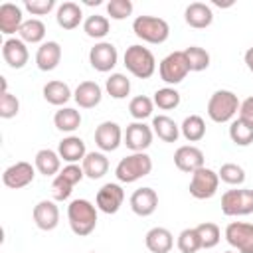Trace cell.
<instances>
[{"label": "cell", "instance_id": "1", "mask_svg": "<svg viewBox=\"0 0 253 253\" xmlns=\"http://www.w3.org/2000/svg\"><path fill=\"white\" fill-rule=\"evenodd\" d=\"M67 221L75 235L85 237L95 231L97 227V206H93L89 200H73L67 206Z\"/></svg>", "mask_w": 253, "mask_h": 253}, {"label": "cell", "instance_id": "2", "mask_svg": "<svg viewBox=\"0 0 253 253\" xmlns=\"http://www.w3.org/2000/svg\"><path fill=\"white\" fill-rule=\"evenodd\" d=\"M152 172V158L146 152H132L119 160L115 176L123 184H132Z\"/></svg>", "mask_w": 253, "mask_h": 253}, {"label": "cell", "instance_id": "3", "mask_svg": "<svg viewBox=\"0 0 253 253\" xmlns=\"http://www.w3.org/2000/svg\"><path fill=\"white\" fill-rule=\"evenodd\" d=\"M123 61H125V67L128 73H132L134 77L138 79H148L154 75L156 71V59H154V53L140 45V43H134V45H128L125 55H123Z\"/></svg>", "mask_w": 253, "mask_h": 253}, {"label": "cell", "instance_id": "4", "mask_svg": "<svg viewBox=\"0 0 253 253\" xmlns=\"http://www.w3.org/2000/svg\"><path fill=\"white\" fill-rule=\"evenodd\" d=\"M239 99L229 89H217L208 101V117L213 123H229L239 113Z\"/></svg>", "mask_w": 253, "mask_h": 253}, {"label": "cell", "instance_id": "5", "mask_svg": "<svg viewBox=\"0 0 253 253\" xmlns=\"http://www.w3.org/2000/svg\"><path fill=\"white\" fill-rule=\"evenodd\" d=\"M132 32L138 40L146 43H164L170 36V26L158 16H136L132 22Z\"/></svg>", "mask_w": 253, "mask_h": 253}, {"label": "cell", "instance_id": "6", "mask_svg": "<svg viewBox=\"0 0 253 253\" xmlns=\"http://www.w3.org/2000/svg\"><path fill=\"white\" fill-rule=\"evenodd\" d=\"M158 73H160V79L168 87L182 83L186 79V75L190 73V65H188V59H186L184 51H172V53H168L160 61Z\"/></svg>", "mask_w": 253, "mask_h": 253}, {"label": "cell", "instance_id": "7", "mask_svg": "<svg viewBox=\"0 0 253 253\" xmlns=\"http://www.w3.org/2000/svg\"><path fill=\"white\" fill-rule=\"evenodd\" d=\"M221 211L223 215H229V217L253 213V190L249 188L227 190L221 196Z\"/></svg>", "mask_w": 253, "mask_h": 253}, {"label": "cell", "instance_id": "8", "mask_svg": "<svg viewBox=\"0 0 253 253\" xmlns=\"http://www.w3.org/2000/svg\"><path fill=\"white\" fill-rule=\"evenodd\" d=\"M219 188V176L215 170L211 168H200L192 174V180H190V194L196 198V200H210L215 196Z\"/></svg>", "mask_w": 253, "mask_h": 253}, {"label": "cell", "instance_id": "9", "mask_svg": "<svg viewBox=\"0 0 253 253\" xmlns=\"http://www.w3.org/2000/svg\"><path fill=\"white\" fill-rule=\"evenodd\" d=\"M227 243L239 253H253V223L231 221L223 231Z\"/></svg>", "mask_w": 253, "mask_h": 253}, {"label": "cell", "instance_id": "10", "mask_svg": "<svg viewBox=\"0 0 253 253\" xmlns=\"http://www.w3.org/2000/svg\"><path fill=\"white\" fill-rule=\"evenodd\" d=\"M152 126H148L144 121H134L126 126L123 142L126 144V148H130L132 152H144L150 144H152Z\"/></svg>", "mask_w": 253, "mask_h": 253}, {"label": "cell", "instance_id": "11", "mask_svg": "<svg viewBox=\"0 0 253 253\" xmlns=\"http://www.w3.org/2000/svg\"><path fill=\"white\" fill-rule=\"evenodd\" d=\"M117 61H119V53L111 42H99L89 49V63L95 71L107 73L117 65Z\"/></svg>", "mask_w": 253, "mask_h": 253}, {"label": "cell", "instance_id": "12", "mask_svg": "<svg viewBox=\"0 0 253 253\" xmlns=\"http://www.w3.org/2000/svg\"><path fill=\"white\" fill-rule=\"evenodd\" d=\"M34 176H36V166H32L26 160H20V162H16V164H12L4 170L2 182H4L6 188L20 190V188H26L28 184H32Z\"/></svg>", "mask_w": 253, "mask_h": 253}, {"label": "cell", "instance_id": "13", "mask_svg": "<svg viewBox=\"0 0 253 253\" xmlns=\"http://www.w3.org/2000/svg\"><path fill=\"white\" fill-rule=\"evenodd\" d=\"M123 202H125V190L119 184H113V182L101 186V190L95 196L97 210L103 211V213H109V215L111 213H117L121 210Z\"/></svg>", "mask_w": 253, "mask_h": 253}, {"label": "cell", "instance_id": "14", "mask_svg": "<svg viewBox=\"0 0 253 253\" xmlns=\"http://www.w3.org/2000/svg\"><path fill=\"white\" fill-rule=\"evenodd\" d=\"M123 130L115 121H103L95 128V144L103 152H113L123 144Z\"/></svg>", "mask_w": 253, "mask_h": 253}, {"label": "cell", "instance_id": "15", "mask_svg": "<svg viewBox=\"0 0 253 253\" xmlns=\"http://www.w3.org/2000/svg\"><path fill=\"white\" fill-rule=\"evenodd\" d=\"M32 217L42 231H51L59 225V208L55 206L53 200H42L34 206Z\"/></svg>", "mask_w": 253, "mask_h": 253}, {"label": "cell", "instance_id": "16", "mask_svg": "<svg viewBox=\"0 0 253 253\" xmlns=\"http://www.w3.org/2000/svg\"><path fill=\"white\" fill-rule=\"evenodd\" d=\"M174 164L178 170L194 174L196 170L204 168V152L194 144H184L174 152Z\"/></svg>", "mask_w": 253, "mask_h": 253}, {"label": "cell", "instance_id": "17", "mask_svg": "<svg viewBox=\"0 0 253 253\" xmlns=\"http://www.w3.org/2000/svg\"><path fill=\"white\" fill-rule=\"evenodd\" d=\"M128 204H130V210H132L136 215L148 217V215H152V213L156 211V208H158V194H156L152 188H138V190L132 192Z\"/></svg>", "mask_w": 253, "mask_h": 253}, {"label": "cell", "instance_id": "18", "mask_svg": "<svg viewBox=\"0 0 253 253\" xmlns=\"http://www.w3.org/2000/svg\"><path fill=\"white\" fill-rule=\"evenodd\" d=\"M2 57L12 69H22L30 59V51L20 38H8L2 43Z\"/></svg>", "mask_w": 253, "mask_h": 253}, {"label": "cell", "instance_id": "19", "mask_svg": "<svg viewBox=\"0 0 253 253\" xmlns=\"http://www.w3.org/2000/svg\"><path fill=\"white\" fill-rule=\"evenodd\" d=\"M184 20L190 28L196 30H206L213 22V12L206 2H192L184 10Z\"/></svg>", "mask_w": 253, "mask_h": 253}, {"label": "cell", "instance_id": "20", "mask_svg": "<svg viewBox=\"0 0 253 253\" xmlns=\"http://www.w3.org/2000/svg\"><path fill=\"white\" fill-rule=\"evenodd\" d=\"M24 14H22V8L18 4H12V2H4L0 6V32L4 36H12L16 32H20L22 24H24Z\"/></svg>", "mask_w": 253, "mask_h": 253}, {"label": "cell", "instance_id": "21", "mask_svg": "<svg viewBox=\"0 0 253 253\" xmlns=\"http://www.w3.org/2000/svg\"><path fill=\"white\" fill-rule=\"evenodd\" d=\"M144 243H146V249L150 253H170L174 247V235L170 233V229L156 225V227L146 231Z\"/></svg>", "mask_w": 253, "mask_h": 253}, {"label": "cell", "instance_id": "22", "mask_svg": "<svg viewBox=\"0 0 253 253\" xmlns=\"http://www.w3.org/2000/svg\"><path fill=\"white\" fill-rule=\"evenodd\" d=\"M61 61V45L57 42H43L36 51V65L40 71H53Z\"/></svg>", "mask_w": 253, "mask_h": 253}, {"label": "cell", "instance_id": "23", "mask_svg": "<svg viewBox=\"0 0 253 253\" xmlns=\"http://www.w3.org/2000/svg\"><path fill=\"white\" fill-rule=\"evenodd\" d=\"M73 99L75 103L81 107V109H93L101 103L103 99V89L99 87V83L95 81H81L77 87H75V93H73Z\"/></svg>", "mask_w": 253, "mask_h": 253}, {"label": "cell", "instance_id": "24", "mask_svg": "<svg viewBox=\"0 0 253 253\" xmlns=\"http://www.w3.org/2000/svg\"><path fill=\"white\" fill-rule=\"evenodd\" d=\"M57 154H59L61 160H65L67 164H77L79 160L85 158L87 148H85L83 138L69 134V136H65V138L59 142V146H57Z\"/></svg>", "mask_w": 253, "mask_h": 253}, {"label": "cell", "instance_id": "25", "mask_svg": "<svg viewBox=\"0 0 253 253\" xmlns=\"http://www.w3.org/2000/svg\"><path fill=\"white\" fill-rule=\"evenodd\" d=\"M34 166H36V170L40 172V174H43V176H57L61 170V156L55 152V150H51V148H42V150H38L36 152V158H34Z\"/></svg>", "mask_w": 253, "mask_h": 253}, {"label": "cell", "instance_id": "26", "mask_svg": "<svg viewBox=\"0 0 253 253\" xmlns=\"http://www.w3.org/2000/svg\"><path fill=\"white\" fill-rule=\"evenodd\" d=\"M55 20H57V26L63 28V30H75L81 20H83V12H81V6L75 4V2H63L57 6V12H55Z\"/></svg>", "mask_w": 253, "mask_h": 253}, {"label": "cell", "instance_id": "27", "mask_svg": "<svg viewBox=\"0 0 253 253\" xmlns=\"http://www.w3.org/2000/svg\"><path fill=\"white\" fill-rule=\"evenodd\" d=\"M81 168L89 180H99L109 170V158L103 152H87L81 160Z\"/></svg>", "mask_w": 253, "mask_h": 253}, {"label": "cell", "instance_id": "28", "mask_svg": "<svg viewBox=\"0 0 253 253\" xmlns=\"http://www.w3.org/2000/svg\"><path fill=\"white\" fill-rule=\"evenodd\" d=\"M71 97H73V93H71L69 85L63 83V81L53 79V81H47V83L43 85V99H45L49 105H53V107H59V109H61Z\"/></svg>", "mask_w": 253, "mask_h": 253}, {"label": "cell", "instance_id": "29", "mask_svg": "<svg viewBox=\"0 0 253 253\" xmlns=\"http://www.w3.org/2000/svg\"><path fill=\"white\" fill-rule=\"evenodd\" d=\"M152 132L164 140V142H176L180 136V126L174 123V119H170L168 115H156L152 117Z\"/></svg>", "mask_w": 253, "mask_h": 253}, {"label": "cell", "instance_id": "30", "mask_svg": "<svg viewBox=\"0 0 253 253\" xmlns=\"http://www.w3.org/2000/svg\"><path fill=\"white\" fill-rule=\"evenodd\" d=\"M229 138L237 146H249L253 142V121L237 117L229 125Z\"/></svg>", "mask_w": 253, "mask_h": 253}, {"label": "cell", "instance_id": "31", "mask_svg": "<svg viewBox=\"0 0 253 253\" xmlns=\"http://www.w3.org/2000/svg\"><path fill=\"white\" fill-rule=\"evenodd\" d=\"M53 125L61 132H73L81 125V113L77 109H71V107H61L53 115Z\"/></svg>", "mask_w": 253, "mask_h": 253}, {"label": "cell", "instance_id": "32", "mask_svg": "<svg viewBox=\"0 0 253 253\" xmlns=\"http://www.w3.org/2000/svg\"><path fill=\"white\" fill-rule=\"evenodd\" d=\"M20 40L24 43H43V38H45V24L38 18H30L22 24L20 28Z\"/></svg>", "mask_w": 253, "mask_h": 253}, {"label": "cell", "instance_id": "33", "mask_svg": "<svg viewBox=\"0 0 253 253\" xmlns=\"http://www.w3.org/2000/svg\"><path fill=\"white\" fill-rule=\"evenodd\" d=\"M180 134L188 140V142H198L206 136V123L200 115H190L182 121L180 125Z\"/></svg>", "mask_w": 253, "mask_h": 253}, {"label": "cell", "instance_id": "34", "mask_svg": "<svg viewBox=\"0 0 253 253\" xmlns=\"http://www.w3.org/2000/svg\"><path fill=\"white\" fill-rule=\"evenodd\" d=\"M105 89L113 99H126L130 93V79L123 73H111L105 81Z\"/></svg>", "mask_w": 253, "mask_h": 253}, {"label": "cell", "instance_id": "35", "mask_svg": "<svg viewBox=\"0 0 253 253\" xmlns=\"http://www.w3.org/2000/svg\"><path fill=\"white\" fill-rule=\"evenodd\" d=\"M109 18L107 16H101V14H93L89 16L85 22H83V32L93 38V40H103L107 34H109Z\"/></svg>", "mask_w": 253, "mask_h": 253}, {"label": "cell", "instance_id": "36", "mask_svg": "<svg viewBox=\"0 0 253 253\" xmlns=\"http://www.w3.org/2000/svg\"><path fill=\"white\" fill-rule=\"evenodd\" d=\"M152 111H154V101L150 97H146V95H136L128 103V113H130V117L134 121L148 119L152 115Z\"/></svg>", "mask_w": 253, "mask_h": 253}, {"label": "cell", "instance_id": "37", "mask_svg": "<svg viewBox=\"0 0 253 253\" xmlns=\"http://www.w3.org/2000/svg\"><path fill=\"white\" fill-rule=\"evenodd\" d=\"M196 231L200 235V243H202V249H213L219 239H221V231L215 223L211 221H204L200 225H196Z\"/></svg>", "mask_w": 253, "mask_h": 253}, {"label": "cell", "instance_id": "38", "mask_svg": "<svg viewBox=\"0 0 253 253\" xmlns=\"http://www.w3.org/2000/svg\"><path fill=\"white\" fill-rule=\"evenodd\" d=\"M184 55L188 59L190 71H204L210 67V53L200 45H190L184 49Z\"/></svg>", "mask_w": 253, "mask_h": 253}, {"label": "cell", "instance_id": "39", "mask_svg": "<svg viewBox=\"0 0 253 253\" xmlns=\"http://www.w3.org/2000/svg\"><path fill=\"white\" fill-rule=\"evenodd\" d=\"M154 105L162 111H172L180 105V93L174 89V87H162V89H156L154 91V97H152Z\"/></svg>", "mask_w": 253, "mask_h": 253}, {"label": "cell", "instance_id": "40", "mask_svg": "<svg viewBox=\"0 0 253 253\" xmlns=\"http://www.w3.org/2000/svg\"><path fill=\"white\" fill-rule=\"evenodd\" d=\"M217 176H219L221 182H225V184H229V186H241V184L245 182V170H243L239 164H235V162H225V164H221Z\"/></svg>", "mask_w": 253, "mask_h": 253}, {"label": "cell", "instance_id": "41", "mask_svg": "<svg viewBox=\"0 0 253 253\" xmlns=\"http://www.w3.org/2000/svg\"><path fill=\"white\" fill-rule=\"evenodd\" d=\"M180 253H196L202 249V243H200V235L196 231V227H186L180 231L178 235V241H176Z\"/></svg>", "mask_w": 253, "mask_h": 253}, {"label": "cell", "instance_id": "42", "mask_svg": "<svg viewBox=\"0 0 253 253\" xmlns=\"http://www.w3.org/2000/svg\"><path fill=\"white\" fill-rule=\"evenodd\" d=\"M20 113V101L10 91L0 93V117L2 119H14Z\"/></svg>", "mask_w": 253, "mask_h": 253}, {"label": "cell", "instance_id": "43", "mask_svg": "<svg viewBox=\"0 0 253 253\" xmlns=\"http://www.w3.org/2000/svg\"><path fill=\"white\" fill-rule=\"evenodd\" d=\"M107 14L111 20H125L132 14V2L130 0H111L107 4Z\"/></svg>", "mask_w": 253, "mask_h": 253}, {"label": "cell", "instance_id": "44", "mask_svg": "<svg viewBox=\"0 0 253 253\" xmlns=\"http://www.w3.org/2000/svg\"><path fill=\"white\" fill-rule=\"evenodd\" d=\"M73 192V186L69 182H65L61 176H55L53 182H51V196H53V202H63L71 196Z\"/></svg>", "mask_w": 253, "mask_h": 253}, {"label": "cell", "instance_id": "45", "mask_svg": "<svg viewBox=\"0 0 253 253\" xmlns=\"http://www.w3.org/2000/svg\"><path fill=\"white\" fill-rule=\"evenodd\" d=\"M55 0H26L24 8L32 14V16H45L53 10Z\"/></svg>", "mask_w": 253, "mask_h": 253}, {"label": "cell", "instance_id": "46", "mask_svg": "<svg viewBox=\"0 0 253 253\" xmlns=\"http://www.w3.org/2000/svg\"><path fill=\"white\" fill-rule=\"evenodd\" d=\"M57 176H61L65 182H69L71 186H75V184H79L83 180L85 172H83V168L79 164H67V166H63V170Z\"/></svg>", "mask_w": 253, "mask_h": 253}, {"label": "cell", "instance_id": "47", "mask_svg": "<svg viewBox=\"0 0 253 253\" xmlns=\"http://www.w3.org/2000/svg\"><path fill=\"white\" fill-rule=\"evenodd\" d=\"M239 117H243L247 121H253V95L247 97L245 101H241V105H239Z\"/></svg>", "mask_w": 253, "mask_h": 253}, {"label": "cell", "instance_id": "48", "mask_svg": "<svg viewBox=\"0 0 253 253\" xmlns=\"http://www.w3.org/2000/svg\"><path fill=\"white\" fill-rule=\"evenodd\" d=\"M243 59H245V65H247V69L253 73V45L245 51V55H243Z\"/></svg>", "mask_w": 253, "mask_h": 253}, {"label": "cell", "instance_id": "49", "mask_svg": "<svg viewBox=\"0 0 253 253\" xmlns=\"http://www.w3.org/2000/svg\"><path fill=\"white\" fill-rule=\"evenodd\" d=\"M85 4H89V6H93V4H95V6H99V4H101V0H85Z\"/></svg>", "mask_w": 253, "mask_h": 253}, {"label": "cell", "instance_id": "50", "mask_svg": "<svg viewBox=\"0 0 253 253\" xmlns=\"http://www.w3.org/2000/svg\"><path fill=\"white\" fill-rule=\"evenodd\" d=\"M223 253H235V251H223Z\"/></svg>", "mask_w": 253, "mask_h": 253}, {"label": "cell", "instance_id": "51", "mask_svg": "<svg viewBox=\"0 0 253 253\" xmlns=\"http://www.w3.org/2000/svg\"><path fill=\"white\" fill-rule=\"evenodd\" d=\"M91 253H95V251H91Z\"/></svg>", "mask_w": 253, "mask_h": 253}]
</instances>
